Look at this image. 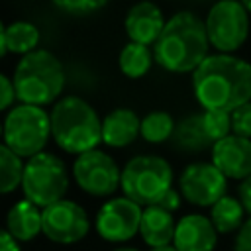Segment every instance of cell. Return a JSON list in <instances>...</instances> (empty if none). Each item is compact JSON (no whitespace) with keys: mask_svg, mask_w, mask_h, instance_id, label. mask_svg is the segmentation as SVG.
I'll return each mask as SVG.
<instances>
[{"mask_svg":"<svg viewBox=\"0 0 251 251\" xmlns=\"http://www.w3.org/2000/svg\"><path fill=\"white\" fill-rule=\"evenodd\" d=\"M192 92L204 112H233L251 102V63L212 53L192 73Z\"/></svg>","mask_w":251,"mask_h":251,"instance_id":"cell-1","label":"cell"},{"mask_svg":"<svg viewBox=\"0 0 251 251\" xmlns=\"http://www.w3.org/2000/svg\"><path fill=\"white\" fill-rule=\"evenodd\" d=\"M210 41L204 20L194 12L180 10L173 14L161 37L153 45V57L159 67L169 73H194L210 55Z\"/></svg>","mask_w":251,"mask_h":251,"instance_id":"cell-2","label":"cell"},{"mask_svg":"<svg viewBox=\"0 0 251 251\" xmlns=\"http://www.w3.org/2000/svg\"><path fill=\"white\" fill-rule=\"evenodd\" d=\"M51 137L59 149L73 155L94 151L102 143V120L80 96H63L49 110Z\"/></svg>","mask_w":251,"mask_h":251,"instance_id":"cell-3","label":"cell"},{"mask_svg":"<svg viewBox=\"0 0 251 251\" xmlns=\"http://www.w3.org/2000/svg\"><path fill=\"white\" fill-rule=\"evenodd\" d=\"M12 82L20 104L43 108L59 100L65 88V69L55 53L35 49L20 59Z\"/></svg>","mask_w":251,"mask_h":251,"instance_id":"cell-4","label":"cell"},{"mask_svg":"<svg viewBox=\"0 0 251 251\" xmlns=\"http://www.w3.org/2000/svg\"><path fill=\"white\" fill-rule=\"evenodd\" d=\"M120 188L135 204L153 206L173 188V167L159 155L131 157L122 169Z\"/></svg>","mask_w":251,"mask_h":251,"instance_id":"cell-5","label":"cell"},{"mask_svg":"<svg viewBox=\"0 0 251 251\" xmlns=\"http://www.w3.org/2000/svg\"><path fill=\"white\" fill-rule=\"evenodd\" d=\"M22 190L24 198L41 210L65 200L69 190V173L63 159L49 151L27 159L24 165Z\"/></svg>","mask_w":251,"mask_h":251,"instance_id":"cell-6","label":"cell"},{"mask_svg":"<svg viewBox=\"0 0 251 251\" xmlns=\"http://www.w3.org/2000/svg\"><path fill=\"white\" fill-rule=\"evenodd\" d=\"M51 137V120L43 108L18 104L4 118V145L18 157H35L43 153Z\"/></svg>","mask_w":251,"mask_h":251,"instance_id":"cell-7","label":"cell"},{"mask_svg":"<svg viewBox=\"0 0 251 251\" xmlns=\"http://www.w3.org/2000/svg\"><path fill=\"white\" fill-rule=\"evenodd\" d=\"M210 47L218 53L233 55L249 37L251 22L243 2L222 0L214 4L204 18Z\"/></svg>","mask_w":251,"mask_h":251,"instance_id":"cell-8","label":"cell"},{"mask_svg":"<svg viewBox=\"0 0 251 251\" xmlns=\"http://www.w3.org/2000/svg\"><path fill=\"white\" fill-rule=\"evenodd\" d=\"M73 178L82 192L94 198H106L120 188L122 169L106 151L94 149L75 159Z\"/></svg>","mask_w":251,"mask_h":251,"instance_id":"cell-9","label":"cell"},{"mask_svg":"<svg viewBox=\"0 0 251 251\" xmlns=\"http://www.w3.org/2000/svg\"><path fill=\"white\" fill-rule=\"evenodd\" d=\"M227 178L210 163L194 161L186 165L178 176V192L182 200L198 208H212L226 196Z\"/></svg>","mask_w":251,"mask_h":251,"instance_id":"cell-10","label":"cell"},{"mask_svg":"<svg viewBox=\"0 0 251 251\" xmlns=\"http://www.w3.org/2000/svg\"><path fill=\"white\" fill-rule=\"evenodd\" d=\"M143 208L126 196L106 200L96 214V231L104 241L126 243L139 233Z\"/></svg>","mask_w":251,"mask_h":251,"instance_id":"cell-11","label":"cell"},{"mask_svg":"<svg viewBox=\"0 0 251 251\" xmlns=\"http://www.w3.org/2000/svg\"><path fill=\"white\" fill-rule=\"evenodd\" d=\"M43 235L61 245H73L84 239L90 231V218L86 210L73 202V200H61L49 208L43 210Z\"/></svg>","mask_w":251,"mask_h":251,"instance_id":"cell-12","label":"cell"},{"mask_svg":"<svg viewBox=\"0 0 251 251\" xmlns=\"http://www.w3.org/2000/svg\"><path fill=\"white\" fill-rule=\"evenodd\" d=\"M212 165L233 180L251 176V139L239 135H227L212 147Z\"/></svg>","mask_w":251,"mask_h":251,"instance_id":"cell-13","label":"cell"},{"mask_svg":"<svg viewBox=\"0 0 251 251\" xmlns=\"http://www.w3.org/2000/svg\"><path fill=\"white\" fill-rule=\"evenodd\" d=\"M218 231L204 214H184L176 220L173 245L176 251H214L218 243Z\"/></svg>","mask_w":251,"mask_h":251,"instance_id":"cell-14","label":"cell"},{"mask_svg":"<svg viewBox=\"0 0 251 251\" xmlns=\"http://www.w3.org/2000/svg\"><path fill=\"white\" fill-rule=\"evenodd\" d=\"M126 33L129 41L139 45H155L165 29L163 10L153 2H137L126 14Z\"/></svg>","mask_w":251,"mask_h":251,"instance_id":"cell-15","label":"cell"},{"mask_svg":"<svg viewBox=\"0 0 251 251\" xmlns=\"http://www.w3.org/2000/svg\"><path fill=\"white\" fill-rule=\"evenodd\" d=\"M141 135V120L129 108H116L102 120V143L114 149L131 145Z\"/></svg>","mask_w":251,"mask_h":251,"instance_id":"cell-16","label":"cell"},{"mask_svg":"<svg viewBox=\"0 0 251 251\" xmlns=\"http://www.w3.org/2000/svg\"><path fill=\"white\" fill-rule=\"evenodd\" d=\"M175 229H176V220L173 218L171 212H167L159 206L143 208L141 224H139V235L145 241V245H149L151 249L173 245Z\"/></svg>","mask_w":251,"mask_h":251,"instance_id":"cell-17","label":"cell"},{"mask_svg":"<svg viewBox=\"0 0 251 251\" xmlns=\"http://www.w3.org/2000/svg\"><path fill=\"white\" fill-rule=\"evenodd\" d=\"M43 210L31 204L29 200H18L6 214V229L10 235L20 241H31L43 233Z\"/></svg>","mask_w":251,"mask_h":251,"instance_id":"cell-18","label":"cell"},{"mask_svg":"<svg viewBox=\"0 0 251 251\" xmlns=\"http://www.w3.org/2000/svg\"><path fill=\"white\" fill-rule=\"evenodd\" d=\"M173 143L176 149H180L184 153H200L208 147L212 149L214 143L204 129L202 114H190V116L182 118L175 127Z\"/></svg>","mask_w":251,"mask_h":251,"instance_id":"cell-19","label":"cell"},{"mask_svg":"<svg viewBox=\"0 0 251 251\" xmlns=\"http://www.w3.org/2000/svg\"><path fill=\"white\" fill-rule=\"evenodd\" d=\"M243 218H245V210H243L241 202L235 196H229V194L220 198L210 208V220H212L216 231L222 233V235L239 231L241 226L245 224Z\"/></svg>","mask_w":251,"mask_h":251,"instance_id":"cell-20","label":"cell"},{"mask_svg":"<svg viewBox=\"0 0 251 251\" xmlns=\"http://www.w3.org/2000/svg\"><path fill=\"white\" fill-rule=\"evenodd\" d=\"M153 61H155L153 49L133 41L126 43L118 55V67L122 75H126L127 78H141L143 75H147Z\"/></svg>","mask_w":251,"mask_h":251,"instance_id":"cell-21","label":"cell"},{"mask_svg":"<svg viewBox=\"0 0 251 251\" xmlns=\"http://www.w3.org/2000/svg\"><path fill=\"white\" fill-rule=\"evenodd\" d=\"M39 29L35 24L31 22H12L10 25H6V49L8 53H16V55H29L37 49L39 45Z\"/></svg>","mask_w":251,"mask_h":251,"instance_id":"cell-22","label":"cell"},{"mask_svg":"<svg viewBox=\"0 0 251 251\" xmlns=\"http://www.w3.org/2000/svg\"><path fill=\"white\" fill-rule=\"evenodd\" d=\"M175 127H176V122L165 110H155L141 118V137L153 145L169 141L175 133Z\"/></svg>","mask_w":251,"mask_h":251,"instance_id":"cell-23","label":"cell"},{"mask_svg":"<svg viewBox=\"0 0 251 251\" xmlns=\"http://www.w3.org/2000/svg\"><path fill=\"white\" fill-rule=\"evenodd\" d=\"M24 161L4 143H0V194H10L22 186Z\"/></svg>","mask_w":251,"mask_h":251,"instance_id":"cell-24","label":"cell"},{"mask_svg":"<svg viewBox=\"0 0 251 251\" xmlns=\"http://www.w3.org/2000/svg\"><path fill=\"white\" fill-rule=\"evenodd\" d=\"M204 129L212 143L222 141L224 137L231 135V114L229 112H202Z\"/></svg>","mask_w":251,"mask_h":251,"instance_id":"cell-25","label":"cell"},{"mask_svg":"<svg viewBox=\"0 0 251 251\" xmlns=\"http://www.w3.org/2000/svg\"><path fill=\"white\" fill-rule=\"evenodd\" d=\"M53 6L69 16H88L106 6L102 0H67V2H53Z\"/></svg>","mask_w":251,"mask_h":251,"instance_id":"cell-26","label":"cell"},{"mask_svg":"<svg viewBox=\"0 0 251 251\" xmlns=\"http://www.w3.org/2000/svg\"><path fill=\"white\" fill-rule=\"evenodd\" d=\"M231 133L251 139V102L231 112Z\"/></svg>","mask_w":251,"mask_h":251,"instance_id":"cell-27","label":"cell"},{"mask_svg":"<svg viewBox=\"0 0 251 251\" xmlns=\"http://www.w3.org/2000/svg\"><path fill=\"white\" fill-rule=\"evenodd\" d=\"M16 100V88L12 78H8L4 73H0V112L12 110Z\"/></svg>","mask_w":251,"mask_h":251,"instance_id":"cell-28","label":"cell"},{"mask_svg":"<svg viewBox=\"0 0 251 251\" xmlns=\"http://www.w3.org/2000/svg\"><path fill=\"white\" fill-rule=\"evenodd\" d=\"M233 249L235 251H251V218H247L245 224L241 226V229L235 233Z\"/></svg>","mask_w":251,"mask_h":251,"instance_id":"cell-29","label":"cell"},{"mask_svg":"<svg viewBox=\"0 0 251 251\" xmlns=\"http://www.w3.org/2000/svg\"><path fill=\"white\" fill-rule=\"evenodd\" d=\"M180 202H182V196H180V192L176 190V188H171L157 204H153V206H159V208H163V210H167V212H171V214H175L178 208H180Z\"/></svg>","mask_w":251,"mask_h":251,"instance_id":"cell-30","label":"cell"},{"mask_svg":"<svg viewBox=\"0 0 251 251\" xmlns=\"http://www.w3.org/2000/svg\"><path fill=\"white\" fill-rule=\"evenodd\" d=\"M237 200L241 202L245 214H249V218H251V176L243 178L237 184Z\"/></svg>","mask_w":251,"mask_h":251,"instance_id":"cell-31","label":"cell"},{"mask_svg":"<svg viewBox=\"0 0 251 251\" xmlns=\"http://www.w3.org/2000/svg\"><path fill=\"white\" fill-rule=\"evenodd\" d=\"M0 251H22L20 243L10 235L8 229H2V227H0Z\"/></svg>","mask_w":251,"mask_h":251,"instance_id":"cell-32","label":"cell"},{"mask_svg":"<svg viewBox=\"0 0 251 251\" xmlns=\"http://www.w3.org/2000/svg\"><path fill=\"white\" fill-rule=\"evenodd\" d=\"M6 53H8V49H6V25H4L2 20H0V59H2Z\"/></svg>","mask_w":251,"mask_h":251,"instance_id":"cell-33","label":"cell"},{"mask_svg":"<svg viewBox=\"0 0 251 251\" xmlns=\"http://www.w3.org/2000/svg\"><path fill=\"white\" fill-rule=\"evenodd\" d=\"M149 251H176L175 245H165V247H155V249H149Z\"/></svg>","mask_w":251,"mask_h":251,"instance_id":"cell-34","label":"cell"},{"mask_svg":"<svg viewBox=\"0 0 251 251\" xmlns=\"http://www.w3.org/2000/svg\"><path fill=\"white\" fill-rule=\"evenodd\" d=\"M112 251H139V249H135V247H116Z\"/></svg>","mask_w":251,"mask_h":251,"instance_id":"cell-35","label":"cell"},{"mask_svg":"<svg viewBox=\"0 0 251 251\" xmlns=\"http://www.w3.org/2000/svg\"><path fill=\"white\" fill-rule=\"evenodd\" d=\"M243 6H245V10H247L249 16H251V2H243Z\"/></svg>","mask_w":251,"mask_h":251,"instance_id":"cell-36","label":"cell"},{"mask_svg":"<svg viewBox=\"0 0 251 251\" xmlns=\"http://www.w3.org/2000/svg\"><path fill=\"white\" fill-rule=\"evenodd\" d=\"M0 137H4V122H0Z\"/></svg>","mask_w":251,"mask_h":251,"instance_id":"cell-37","label":"cell"}]
</instances>
